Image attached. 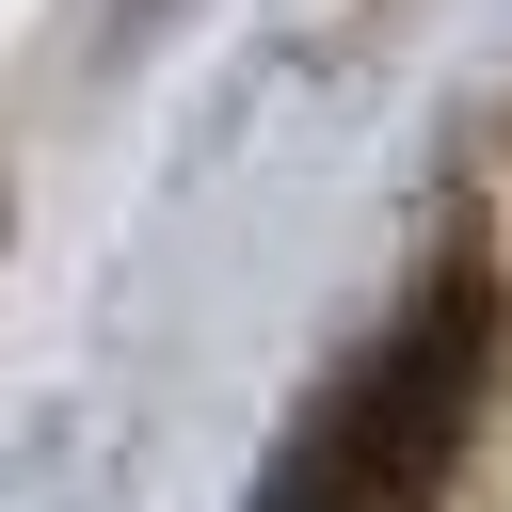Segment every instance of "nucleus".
I'll return each instance as SVG.
<instances>
[{
  "label": "nucleus",
  "instance_id": "f257e3e1",
  "mask_svg": "<svg viewBox=\"0 0 512 512\" xmlns=\"http://www.w3.org/2000/svg\"><path fill=\"white\" fill-rule=\"evenodd\" d=\"M480 368H496V256L448 240L432 288L336 368V400L304 416V448L272 464L256 512H432L448 464H464V416H480Z\"/></svg>",
  "mask_w": 512,
  "mask_h": 512
}]
</instances>
